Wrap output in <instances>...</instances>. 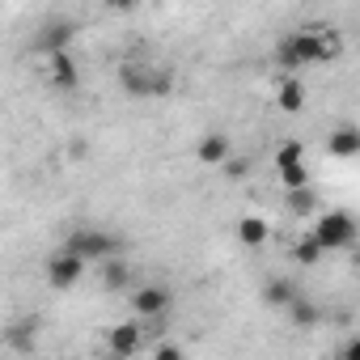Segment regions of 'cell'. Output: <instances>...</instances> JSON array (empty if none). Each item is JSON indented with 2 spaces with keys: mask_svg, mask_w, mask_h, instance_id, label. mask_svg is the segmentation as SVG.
I'll return each instance as SVG.
<instances>
[{
  "mask_svg": "<svg viewBox=\"0 0 360 360\" xmlns=\"http://www.w3.org/2000/svg\"><path fill=\"white\" fill-rule=\"evenodd\" d=\"M330 56H339V39L330 30H297V34H284L276 47V64L288 72L318 64V60H330Z\"/></svg>",
  "mask_w": 360,
  "mask_h": 360,
  "instance_id": "1",
  "label": "cell"
},
{
  "mask_svg": "<svg viewBox=\"0 0 360 360\" xmlns=\"http://www.w3.org/2000/svg\"><path fill=\"white\" fill-rule=\"evenodd\" d=\"M119 85H123L127 94H136V98H161V94L174 89V72H169V68H148V64L127 60V64L119 68Z\"/></svg>",
  "mask_w": 360,
  "mask_h": 360,
  "instance_id": "2",
  "label": "cell"
},
{
  "mask_svg": "<svg viewBox=\"0 0 360 360\" xmlns=\"http://www.w3.org/2000/svg\"><path fill=\"white\" fill-rule=\"evenodd\" d=\"M356 238H360V225L352 212H322L314 225V242L322 250H347V246H356Z\"/></svg>",
  "mask_w": 360,
  "mask_h": 360,
  "instance_id": "3",
  "label": "cell"
},
{
  "mask_svg": "<svg viewBox=\"0 0 360 360\" xmlns=\"http://www.w3.org/2000/svg\"><path fill=\"white\" fill-rule=\"evenodd\" d=\"M60 250H68V255H77V259H85V263H106V259H115L119 238H110V233H102V229H77V233L64 238Z\"/></svg>",
  "mask_w": 360,
  "mask_h": 360,
  "instance_id": "4",
  "label": "cell"
},
{
  "mask_svg": "<svg viewBox=\"0 0 360 360\" xmlns=\"http://www.w3.org/2000/svg\"><path fill=\"white\" fill-rule=\"evenodd\" d=\"M85 276V259H77V255H68V250H56L51 259H47V284L51 288H72L77 280Z\"/></svg>",
  "mask_w": 360,
  "mask_h": 360,
  "instance_id": "5",
  "label": "cell"
},
{
  "mask_svg": "<svg viewBox=\"0 0 360 360\" xmlns=\"http://www.w3.org/2000/svg\"><path fill=\"white\" fill-rule=\"evenodd\" d=\"M131 305H136V318H161V314H169L174 297L161 284H144V288L131 292Z\"/></svg>",
  "mask_w": 360,
  "mask_h": 360,
  "instance_id": "6",
  "label": "cell"
},
{
  "mask_svg": "<svg viewBox=\"0 0 360 360\" xmlns=\"http://www.w3.org/2000/svg\"><path fill=\"white\" fill-rule=\"evenodd\" d=\"M106 343H110V356H119V360H123V356H136L140 343H144V326H140L136 318H131V322H119V326L106 335Z\"/></svg>",
  "mask_w": 360,
  "mask_h": 360,
  "instance_id": "7",
  "label": "cell"
},
{
  "mask_svg": "<svg viewBox=\"0 0 360 360\" xmlns=\"http://www.w3.org/2000/svg\"><path fill=\"white\" fill-rule=\"evenodd\" d=\"M195 157H200L204 165H229V161H233L229 136H225V131H208V136L195 144Z\"/></svg>",
  "mask_w": 360,
  "mask_h": 360,
  "instance_id": "8",
  "label": "cell"
},
{
  "mask_svg": "<svg viewBox=\"0 0 360 360\" xmlns=\"http://www.w3.org/2000/svg\"><path fill=\"white\" fill-rule=\"evenodd\" d=\"M72 22H51V26H43V34L34 39V47L39 51H47V56H64L68 51V43H72Z\"/></svg>",
  "mask_w": 360,
  "mask_h": 360,
  "instance_id": "9",
  "label": "cell"
},
{
  "mask_svg": "<svg viewBox=\"0 0 360 360\" xmlns=\"http://www.w3.org/2000/svg\"><path fill=\"white\" fill-rule=\"evenodd\" d=\"M326 153L330 157H360V127L356 123H339L326 140Z\"/></svg>",
  "mask_w": 360,
  "mask_h": 360,
  "instance_id": "10",
  "label": "cell"
},
{
  "mask_svg": "<svg viewBox=\"0 0 360 360\" xmlns=\"http://www.w3.org/2000/svg\"><path fill=\"white\" fill-rule=\"evenodd\" d=\"M276 102H280V110H284V115H297V110L305 106V85H301L297 77H284V81H280Z\"/></svg>",
  "mask_w": 360,
  "mask_h": 360,
  "instance_id": "11",
  "label": "cell"
},
{
  "mask_svg": "<svg viewBox=\"0 0 360 360\" xmlns=\"http://www.w3.org/2000/svg\"><path fill=\"white\" fill-rule=\"evenodd\" d=\"M267 238H271V225L263 217H242L238 221V242L242 246H263Z\"/></svg>",
  "mask_w": 360,
  "mask_h": 360,
  "instance_id": "12",
  "label": "cell"
},
{
  "mask_svg": "<svg viewBox=\"0 0 360 360\" xmlns=\"http://www.w3.org/2000/svg\"><path fill=\"white\" fill-rule=\"evenodd\" d=\"M263 301H267V305H276V309H288V305L297 301V288H292L288 280H267V288H263Z\"/></svg>",
  "mask_w": 360,
  "mask_h": 360,
  "instance_id": "13",
  "label": "cell"
},
{
  "mask_svg": "<svg viewBox=\"0 0 360 360\" xmlns=\"http://www.w3.org/2000/svg\"><path fill=\"white\" fill-rule=\"evenodd\" d=\"M51 81H56L60 89H72V85H77V64H72L68 51H64V56H51Z\"/></svg>",
  "mask_w": 360,
  "mask_h": 360,
  "instance_id": "14",
  "label": "cell"
},
{
  "mask_svg": "<svg viewBox=\"0 0 360 360\" xmlns=\"http://www.w3.org/2000/svg\"><path fill=\"white\" fill-rule=\"evenodd\" d=\"M301 161H305V144L288 140V144L276 148V169H288V165H301Z\"/></svg>",
  "mask_w": 360,
  "mask_h": 360,
  "instance_id": "15",
  "label": "cell"
},
{
  "mask_svg": "<svg viewBox=\"0 0 360 360\" xmlns=\"http://www.w3.org/2000/svg\"><path fill=\"white\" fill-rule=\"evenodd\" d=\"M102 280H106V288H127V263L123 259H106L102 263Z\"/></svg>",
  "mask_w": 360,
  "mask_h": 360,
  "instance_id": "16",
  "label": "cell"
},
{
  "mask_svg": "<svg viewBox=\"0 0 360 360\" xmlns=\"http://www.w3.org/2000/svg\"><path fill=\"white\" fill-rule=\"evenodd\" d=\"M280 183H284L288 191H305V187H309V169H305V161H301V165L280 169Z\"/></svg>",
  "mask_w": 360,
  "mask_h": 360,
  "instance_id": "17",
  "label": "cell"
},
{
  "mask_svg": "<svg viewBox=\"0 0 360 360\" xmlns=\"http://www.w3.org/2000/svg\"><path fill=\"white\" fill-rule=\"evenodd\" d=\"M288 318H292L297 326H314V322H318V309H314V301H305V297H297V301L288 305Z\"/></svg>",
  "mask_w": 360,
  "mask_h": 360,
  "instance_id": "18",
  "label": "cell"
},
{
  "mask_svg": "<svg viewBox=\"0 0 360 360\" xmlns=\"http://www.w3.org/2000/svg\"><path fill=\"white\" fill-rule=\"evenodd\" d=\"M314 204H318V195L305 187V191H288V212H297V217H309L314 212Z\"/></svg>",
  "mask_w": 360,
  "mask_h": 360,
  "instance_id": "19",
  "label": "cell"
},
{
  "mask_svg": "<svg viewBox=\"0 0 360 360\" xmlns=\"http://www.w3.org/2000/svg\"><path fill=\"white\" fill-rule=\"evenodd\" d=\"M322 255H326V250H322V246L314 242V233H309L305 242H297V250H292V259H297V263H305V267H314V263H318Z\"/></svg>",
  "mask_w": 360,
  "mask_h": 360,
  "instance_id": "20",
  "label": "cell"
},
{
  "mask_svg": "<svg viewBox=\"0 0 360 360\" xmlns=\"http://www.w3.org/2000/svg\"><path fill=\"white\" fill-rule=\"evenodd\" d=\"M246 174H250V161H246V157H233V161L225 165V178H246Z\"/></svg>",
  "mask_w": 360,
  "mask_h": 360,
  "instance_id": "21",
  "label": "cell"
},
{
  "mask_svg": "<svg viewBox=\"0 0 360 360\" xmlns=\"http://www.w3.org/2000/svg\"><path fill=\"white\" fill-rule=\"evenodd\" d=\"M153 360H183V347H178V343H161Z\"/></svg>",
  "mask_w": 360,
  "mask_h": 360,
  "instance_id": "22",
  "label": "cell"
},
{
  "mask_svg": "<svg viewBox=\"0 0 360 360\" xmlns=\"http://www.w3.org/2000/svg\"><path fill=\"white\" fill-rule=\"evenodd\" d=\"M339 360H360V335H352V339L343 343V352H339Z\"/></svg>",
  "mask_w": 360,
  "mask_h": 360,
  "instance_id": "23",
  "label": "cell"
}]
</instances>
